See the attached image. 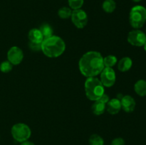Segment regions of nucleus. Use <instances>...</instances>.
I'll return each instance as SVG.
<instances>
[{
    "instance_id": "obj_21",
    "label": "nucleus",
    "mask_w": 146,
    "mask_h": 145,
    "mask_svg": "<svg viewBox=\"0 0 146 145\" xmlns=\"http://www.w3.org/2000/svg\"><path fill=\"white\" fill-rule=\"evenodd\" d=\"M68 5L73 10L79 9L83 7L84 0H68Z\"/></svg>"
},
{
    "instance_id": "obj_9",
    "label": "nucleus",
    "mask_w": 146,
    "mask_h": 145,
    "mask_svg": "<svg viewBox=\"0 0 146 145\" xmlns=\"http://www.w3.org/2000/svg\"><path fill=\"white\" fill-rule=\"evenodd\" d=\"M24 58L23 51L18 46H12L7 52V61L13 65H17L21 63Z\"/></svg>"
},
{
    "instance_id": "obj_29",
    "label": "nucleus",
    "mask_w": 146,
    "mask_h": 145,
    "mask_svg": "<svg viewBox=\"0 0 146 145\" xmlns=\"http://www.w3.org/2000/svg\"><path fill=\"white\" fill-rule=\"evenodd\" d=\"M145 36H146V29H145Z\"/></svg>"
},
{
    "instance_id": "obj_22",
    "label": "nucleus",
    "mask_w": 146,
    "mask_h": 145,
    "mask_svg": "<svg viewBox=\"0 0 146 145\" xmlns=\"http://www.w3.org/2000/svg\"><path fill=\"white\" fill-rule=\"evenodd\" d=\"M13 65L9 61H4L0 64V71L4 73H8L12 70Z\"/></svg>"
},
{
    "instance_id": "obj_26",
    "label": "nucleus",
    "mask_w": 146,
    "mask_h": 145,
    "mask_svg": "<svg viewBox=\"0 0 146 145\" xmlns=\"http://www.w3.org/2000/svg\"><path fill=\"white\" fill-rule=\"evenodd\" d=\"M20 145H35V144H34V143H33V142H30V141L29 140H27L25 141V142H21Z\"/></svg>"
},
{
    "instance_id": "obj_3",
    "label": "nucleus",
    "mask_w": 146,
    "mask_h": 145,
    "mask_svg": "<svg viewBox=\"0 0 146 145\" xmlns=\"http://www.w3.org/2000/svg\"><path fill=\"white\" fill-rule=\"evenodd\" d=\"M84 89L87 98L91 101L98 100L105 93V87L99 78L96 77L86 78L84 83Z\"/></svg>"
},
{
    "instance_id": "obj_24",
    "label": "nucleus",
    "mask_w": 146,
    "mask_h": 145,
    "mask_svg": "<svg viewBox=\"0 0 146 145\" xmlns=\"http://www.w3.org/2000/svg\"><path fill=\"white\" fill-rule=\"evenodd\" d=\"M111 145H125V140L121 137H117L113 139Z\"/></svg>"
},
{
    "instance_id": "obj_25",
    "label": "nucleus",
    "mask_w": 146,
    "mask_h": 145,
    "mask_svg": "<svg viewBox=\"0 0 146 145\" xmlns=\"http://www.w3.org/2000/svg\"><path fill=\"white\" fill-rule=\"evenodd\" d=\"M99 100H101V102H104V103L106 104L107 102H108V101L110 100V98H109V96H108V95H107V94L104 93V95H103L102 96H101V98H100Z\"/></svg>"
},
{
    "instance_id": "obj_19",
    "label": "nucleus",
    "mask_w": 146,
    "mask_h": 145,
    "mask_svg": "<svg viewBox=\"0 0 146 145\" xmlns=\"http://www.w3.org/2000/svg\"><path fill=\"white\" fill-rule=\"evenodd\" d=\"M72 10L71 8H68L66 7H63L60 8L58 11V15L59 18L62 19H66L71 17Z\"/></svg>"
},
{
    "instance_id": "obj_1",
    "label": "nucleus",
    "mask_w": 146,
    "mask_h": 145,
    "mask_svg": "<svg viewBox=\"0 0 146 145\" xmlns=\"http://www.w3.org/2000/svg\"><path fill=\"white\" fill-rule=\"evenodd\" d=\"M78 68L81 73L86 78L97 76L105 68L104 57L98 51H88L80 58Z\"/></svg>"
},
{
    "instance_id": "obj_15",
    "label": "nucleus",
    "mask_w": 146,
    "mask_h": 145,
    "mask_svg": "<svg viewBox=\"0 0 146 145\" xmlns=\"http://www.w3.org/2000/svg\"><path fill=\"white\" fill-rule=\"evenodd\" d=\"M106 104L104 103V102H101L99 100L94 101V103L93 104L92 107H91L93 113L95 115H98V116L103 115L105 112L106 108Z\"/></svg>"
},
{
    "instance_id": "obj_7",
    "label": "nucleus",
    "mask_w": 146,
    "mask_h": 145,
    "mask_svg": "<svg viewBox=\"0 0 146 145\" xmlns=\"http://www.w3.org/2000/svg\"><path fill=\"white\" fill-rule=\"evenodd\" d=\"M70 18L74 26L80 29L84 28L88 24V15L86 12L81 9L73 10Z\"/></svg>"
},
{
    "instance_id": "obj_18",
    "label": "nucleus",
    "mask_w": 146,
    "mask_h": 145,
    "mask_svg": "<svg viewBox=\"0 0 146 145\" xmlns=\"http://www.w3.org/2000/svg\"><path fill=\"white\" fill-rule=\"evenodd\" d=\"M118 63V59L116 56L113 55H108L104 58V66L108 68H113Z\"/></svg>"
},
{
    "instance_id": "obj_8",
    "label": "nucleus",
    "mask_w": 146,
    "mask_h": 145,
    "mask_svg": "<svg viewBox=\"0 0 146 145\" xmlns=\"http://www.w3.org/2000/svg\"><path fill=\"white\" fill-rule=\"evenodd\" d=\"M100 80L104 87L111 88L113 86L116 80V75L113 68L105 67L100 73Z\"/></svg>"
},
{
    "instance_id": "obj_17",
    "label": "nucleus",
    "mask_w": 146,
    "mask_h": 145,
    "mask_svg": "<svg viewBox=\"0 0 146 145\" xmlns=\"http://www.w3.org/2000/svg\"><path fill=\"white\" fill-rule=\"evenodd\" d=\"M39 30L41 31V34H42L44 38H47L48 37H51L53 36V28L49 24H43L42 25L40 26Z\"/></svg>"
},
{
    "instance_id": "obj_10",
    "label": "nucleus",
    "mask_w": 146,
    "mask_h": 145,
    "mask_svg": "<svg viewBox=\"0 0 146 145\" xmlns=\"http://www.w3.org/2000/svg\"><path fill=\"white\" fill-rule=\"evenodd\" d=\"M121 109L127 113L133 112L136 106V102L132 96L129 95H123L121 100Z\"/></svg>"
},
{
    "instance_id": "obj_28",
    "label": "nucleus",
    "mask_w": 146,
    "mask_h": 145,
    "mask_svg": "<svg viewBox=\"0 0 146 145\" xmlns=\"http://www.w3.org/2000/svg\"><path fill=\"white\" fill-rule=\"evenodd\" d=\"M143 48H144V50H145V51L146 52V42L145 43V44L143 45Z\"/></svg>"
},
{
    "instance_id": "obj_27",
    "label": "nucleus",
    "mask_w": 146,
    "mask_h": 145,
    "mask_svg": "<svg viewBox=\"0 0 146 145\" xmlns=\"http://www.w3.org/2000/svg\"><path fill=\"white\" fill-rule=\"evenodd\" d=\"M133 1H134V2H140V1H141V0H132Z\"/></svg>"
},
{
    "instance_id": "obj_6",
    "label": "nucleus",
    "mask_w": 146,
    "mask_h": 145,
    "mask_svg": "<svg viewBox=\"0 0 146 145\" xmlns=\"http://www.w3.org/2000/svg\"><path fill=\"white\" fill-rule=\"evenodd\" d=\"M127 41L131 45L133 46H143L146 42L145 34L140 29L132 30L128 33Z\"/></svg>"
},
{
    "instance_id": "obj_16",
    "label": "nucleus",
    "mask_w": 146,
    "mask_h": 145,
    "mask_svg": "<svg viewBox=\"0 0 146 145\" xmlns=\"http://www.w3.org/2000/svg\"><path fill=\"white\" fill-rule=\"evenodd\" d=\"M102 8L106 13L111 14L115 11L116 8V3L114 0H104L102 4Z\"/></svg>"
},
{
    "instance_id": "obj_14",
    "label": "nucleus",
    "mask_w": 146,
    "mask_h": 145,
    "mask_svg": "<svg viewBox=\"0 0 146 145\" xmlns=\"http://www.w3.org/2000/svg\"><path fill=\"white\" fill-rule=\"evenodd\" d=\"M134 90L139 96H146V81L145 80H138L134 85Z\"/></svg>"
},
{
    "instance_id": "obj_5",
    "label": "nucleus",
    "mask_w": 146,
    "mask_h": 145,
    "mask_svg": "<svg viewBox=\"0 0 146 145\" xmlns=\"http://www.w3.org/2000/svg\"><path fill=\"white\" fill-rule=\"evenodd\" d=\"M11 133L14 140L21 142L28 140L31 135L29 127L24 123H17L11 127Z\"/></svg>"
},
{
    "instance_id": "obj_2",
    "label": "nucleus",
    "mask_w": 146,
    "mask_h": 145,
    "mask_svg": "<svg viewBox=\"0 0 146 145\" xmlns=\"http://www.w3.org/2000/svg\"><path fill=\"white\" fill-rule=\"evenodd\" d=\"M66 50L64 40L58 36H51L44 38L41 43V51L48 58H54L61 56Z\"/></svg>"
},
{
    "instance_id": "obj_4",
    "label": "nucleus",
    "mask_w": 146,
    "mask_h": 145,
    "mask_svg": "<svg viewBox=\"0 0 146 145\" xmlns=\"http://www.w3.org/2000/svg\"><path fill=\"white\" fill-rule=\"evenodd\" d=\"M146 21V9L141 5L133 7L129 14V22L134 29H140Z\"/></svg>"
},
{
    "instance_id": "obj_13",
    "label": "nucleus",
    "mask_w": 146,
    "mask_h": 145,
    "mask_svg": "<svg viewBox=\"0 0 146 145\" xmlns=\"http://www.w3.org/2000/svg\"><path fill=\"white\" fill-rule=\"evenodd\" d=\"M117 63L118 71L123 72L128 71L133 66V61L130 57H123Z\"/></svg>"
},
{
    "instance_id": "obj_20",
    "label": "nucleus",
    "mask_w": 146,
    "mask_h": 145,
    "mask_svg": "<svg viewBox=\"0 0 146 145\" xmlns=\"http://www.w3.org/2000/svg\"><path fill=\"white\" fill-rule=\"evenodd\" d=\"M88 143L90 145H104V140L100 135L94 134L90 136Z\"/></svg>"
},
{
    "instance_id": "obj_12",
    "label": "nucleus",
    "mask_w": 146,
    "mask_h": 145,
    "mask_svg": "<svg viewBox=\"0 0 146 145\" xmlns=\"http://www.w3.org/2000/svg\"><path fill=\"white\" fill-rule=\"evenodd\" d=\"M28 38L29 40V42L36 43V44H41L44 39L39 28H36L30 30L28 34Z\"/></svg>"
},
{
    "instance_id": "obj_23",
    "label": "nucleus",
    "mask_w": 146,
    "mask_h": 145,
    "mask_svg": "<svg viewBox=\"0 0 146 145\" xmlns=\"http://www.w3.org/2000/svg\"><path fill=\"white\" fill-rule=\"evenodd\" d=\"M29 48L33 51H41V44H36V43L29 42Z\"/></svg>"
},
{
    "instance_id": "obj_11",
    "label": "nucleus",
    "mask_w": 146,
    "mask_h": 145,
    "mask_svg": "<svg viewBox=\"0 0 146 145\" xmlns=\"http://www.w3.org/2000/svg\"><path fill=\"white\" fill-rule=\"evenodd\" d=\"M106 110H107L108 113L111 115H117L121 109V100L118 98L110 99L106 105Z\"/></svg>"
}]
</instances>
